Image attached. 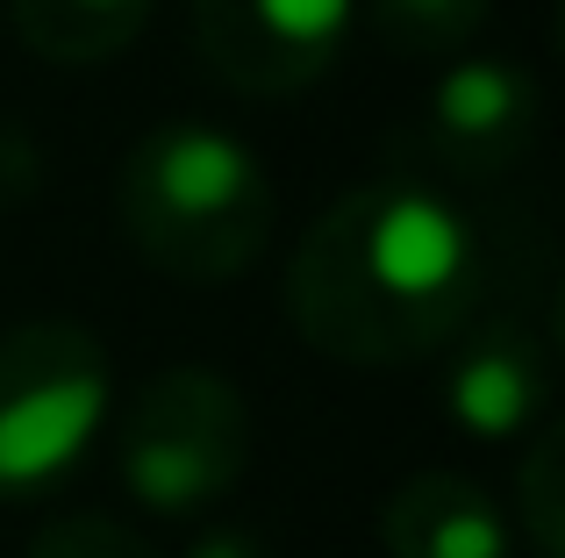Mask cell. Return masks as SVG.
Returning a JSON list of instances; mask_svg holds the SVG:
<instances>
[{"label":"cell","mask_w":565,"mask_h":558,"mask_svg":"<svg viewBox=\"0 0 565 558\" xmlns=\"http://www.w3.org/2000/svg\"><path fill=\"white\" fill-rule=\"evenodd\" d=\"M115 215L151 272L180 279V287H222L265 258L279 194L265 158L236 129L166 122L122 158Z\"/></svg>","instance_id":"obj_2"},{"label":"cell","mask_w":565,"mask_h":558,"mask_svg":"<svg viewBox=\"0 0 565 558\" xmlns=\"http://www.w3.org/2000/svg\"><path fill=\"white\" fill-rule=\"evenodd\" d=\"M544 100L530 65L515 57H444V72L423 94V129H415V158L423 180L437 186H472L501 180L537 151Z\"/></svg>","instance_id":"obj_5"},{"label":"cell","mask_w":565,"mask_h":558,"mask_svg":"<svg viewBox=\"0 0 565 558\" xmlns=\"http://www.w3.org/2000/svg\"><path fill=\"white\" fill-rule=\"evenodd\" d=\"M509 530L530 558H565V437L558 430H537L523 465H515Z\"/></svg>","instance_id":"obj_11"},{"label":"cell","mask_w":565,"mask_h":558,"mask_svg":"<svg viewBox=\"0 0 565 558\" xmlns=\"http://www.w3.org/2000/svg\"><path fill=\"white\" fill-rule=\"evenodd\" d=\"M29 558H158L143 537H129L108 516H57L51 530L29 545Z\"/></svg>","instance_id":"obj_12"},{"label":"cell","mask_w":565,"mask_h":558,"mask_svg":"<svg viewBox=\"0 0 565 558\" xmlns=\"http://www.w3.org/2000/svg\"><path fill=\"white\" fill-rule=\"evenodd\" d=\"M480 223L423 172H386L330 201L287 266L294 330L337 365L437 358L480 315Z\"/></svg>","instance_id":"obj_1"},{"label":"cell","mask_w":565,"mask_h":558,"mask_svg":"<svg viewBox=\"0 0 565 558\" xmlns=\"http://www.w3.org/2000/svg\"><path fill=\"white\" fill-rule=\"evenodd\" d=\"M115 416V358L79 322L0 336V502H36L86 465Z\"/></svg>","instance_id":"obj_3"},{"label":"cell","mask_w":565,"mask_h":558,"mask_svg":"<svg viewBox=\"0 0 565 558\" xmlns=\"http://www.w3.org/2000/svg\"><path fill=\"white\" fill-rule=\"evenodd\" d=\"M158 0H8L14 36L51 65H108L143 36Z\"/></svg>","instance_id":"obj_9"},{"label":"cell","mask_w":565,"mask_h":558,"mask_svg":"<svg viewBox=\"0 0 565 558\" xmlns=\"http://www.w3.org/2000/svg\"><path fill=\"white\" fill-rule=\"evenodd\" d=\"M552 408V330L515 308L472 315L444 344V422L472 444H523Z\"/></svg>","instance_id":"obj_7"},{"label":"cell","mask_w":565,"mask_h":558,"mask_svg":"<svg viewBox=\"0 0 565 558\" xmlns=\"http://www.w3.org/2000/svg\"><path fill=\"white\" fill-rule=\"evenodd\" d=\"M487 14L494 0H359V22L394 57H458Z\"/></svg>","instance_id":"obj_10"},{"label":"cell","mask_w":565,"mask_h":558,"mask_svg":"<svg viewBox=\"0 0 565 558\" xmlns=\"http://www.w3.org/2000/svg\"><path fill=\"white\" fill-rule=\"evenodd\" d=\"M186 558H273V551H265L258 530H244V523H222V530H201V537H193Z\"/></svg>","instance_id":"obj_13"},{"label":"cell","mask_w":565,"mask_h":558,"mask_svg":"<svg viewBox=\"0 0 565 558\" xmlns=\"http://www.w3.org/2000/svg\"><path fill=\"white\" fill-rule=\"evenodd\" d=\"M386 558H515L509 508L466 473H408L380 502Z\"/></svg>","instance_id":"obj_8"},{"label":"cell","mask_w":565,"mask_h":558,"mask_svg":"<svg viewBox=\"0 0 565 558\" xmlns=\"http://www.w3.org/2000/svg\"><path fill=\"white\" fill-rule=\"evenodd\" d=\"M359 0H193V51L236 94H301L344 57Z\"/></svg>","instance_id":"obj_6"},{"label":"cell","mask_w":565,"mask_h":558,"mask_svg":"<svg viewBox=\"0 0 565 558\" xmlns=\"http://www.w3.org/2000/svg\"><path fill=\"white\" fill-rule=\"evenodd\" d=\"M115 473L151 516H207L250 473V408L230 373L166 365L115 422Z\"/></svg>","instance_id":"obj_4"}]
</instances>
